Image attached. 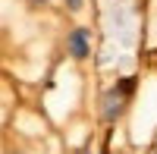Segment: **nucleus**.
<instances>
[{
    "mask_svg": "<svg viewBox=\"0 0 157 154\" xmlns=\"http://www.w3.org/2000/svg\"><path fill=\"white\" fill-rule=\"evenodd\" d=\"M132 79H123L120 82V88H110L107 94H104V107H101V117L107 120V123H113L116 117L123 113V107H126V98H129V91H132Z\"/></svg>",
    "mask_w": 157,
    "mask_h": 154,
    "instance_id": "nucleus-1",
    "label": "nucleus"
},
{
    "mask_svg": "<svg viewBox=\"0 0 157 154\" xmlns=\"http://www.w3.org/2000/svg\"><path fill=\"white\" fill-rule=\"evenodd\" d=\"M66 50H69L75 60L88 57V29H72L66 35Z\"/></svg>",
    "mask_w": 157,
    "mask_h": 154,
    "instance_id": "nucleus-2",
    "label": "nucleus"
},
{
    "mask_svg": "<svg viewBox=\"0 0 157 154\" xmlns=\"http://www.w3.org/2000/svg\"><path fill=\"white\" fill-rule=\"evenodd\" d=\"M69 3V10H82V0H66Z\"/></svg>",
    "mask_w": 157,
    "mask_h": 154,
    "instance_id": "nucleus-3",
    "label": "nucleus"
},
{
    "mask_svg": "<svg viewBox=\"0 0 157 154\" xmlns=\"http://www.w3.org/2000/svg\"><path fill=\"white\" fill-rule=\"evenodd\" d=\"M78 154H91V148H82V151H78Z\"/></svg>",
    "mask_w": 157,
    "mask_h": 154,
    "instance_id": "nucleus-4",
    "label": "nucleus"
},
{
    "mask_svg": "<svg viewBox=\"0 0 157 154\" xmlns=\"http://www.w3.org/2000/svg\"><path fill=\"white\" fill-rule=\"evenodd\" d=\"M10 154H22V151H10Z\"/></svg>",
    "mask_w": 157,
    "mask_h": 154,
    "instance_id": "nucleus-5",
    "label": "nucleus"
}]
</instances>
